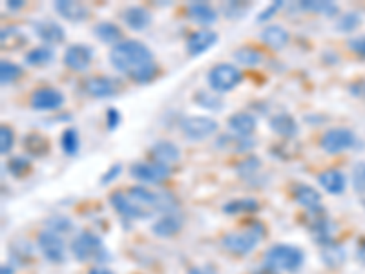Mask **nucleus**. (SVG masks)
Masks as SVG:
<instances>
[{"mask_svg":"<svg viewBox=\"0 0 365 274\" xmlns=\"http://www.w3.org/2000/svg\"><path fill=\"white\" fill-rule=\"evenodd\" d=\"M71 253L75 256V259L79 262H95L97 265H101L102 262H106L110 258V254L106 253L102 239L91 230H82L79 232V236L73 238L70 245Z\"/></svg>","mask_w":365,"mask_h":274,"instance_id":"nucleus-5","label":"nucleus"},{"mask_svg":"<svg viewBox=\"0 0 365 274\" xmlns=\"http://www.w3.org/2000/svg\"><path fill=\"white\" fill-rule=\"evenodd\" d=\"M360 24H362L360 15L355 13V11H349V13H344V15L338 19V22H336V30L341 31V33H350V31H355Z\"/></svg>","mask_w":365,"mask_h":274,"instance_id":"nucleus-39","label":"nucleus"},{"mask_svg":"<svg viewBox=\"0 0 365 274\" xmlns=\"http://www.w3.org/2000/svg\"><path fill=\"white\" fill-rule=\"evenodd\" d=\"M218 33L212 30H198L190 33V37L187 39V51L190 57L203 55L205 51H208L210 48L218 44Z\"/></svg>","mask_w":365,"mask_h":274,"instance_id":"nucleus-14","label":"nucleus"},{"mask_svg":"<svg viewBox=\"0 0 365 274\" xmlns=\"http://www.w3.org/2000/svg\"><path fill=\"white\" fill-rule=\"evenodd\" d=\"M218 121L207 116H188L181 121L182 134L190 141H203L218 132Z\"/></svg>","mask_w":365,"mask_h":274,"instance_id":"nucleus-7","label":"nucleus"},{"mask_svg":"<svg viewBox=\"0 0 365 274\" xmlns=\"http://www.w3.org/2000/svg\"><path fill=\"white\" fill-rule=\"evenodd\" d=\"M61 147L62 152L66 156H75L79 152V147H81V139H79V134H77L75 128H66L61 136Z\"/></svg>","mask_w":365,"mask_h":274,"instance_id":"nucleus-36","label":"nucleus"},{"mask_svg":"<svg viewBox=\"0 0 365 274\" xmlns=\"http://www.w3.org/2000/svg\"><path fill=\"white\" fill-rule=\"evenodd\" d=\"M269 127L274 134H278V136L285 137V139H292L298 134V122L289 113H276V116L270 117Z\"/></svg>","mask_w":365,"mask_h":274,"instance_id":"nucleus-24","label":"nucleus"},{"mask_svg":"<svg viewBox=\"0 0 365 274\" xmlns=\"http://www.w3.org/2000/svg\"><path fill=\"white\" fill-rule=\"evenodd\" d=\"M15 273V269H13V265H2V271H0V274H13Z\"/></svg>","mask_w":365,"mask_h":274,"instance_id":"nucleus-54","label":"nucleus"},{"mask_svg":"<svg viewBox=\"0 0 365 274\" xmlns=\"http://www.w3.org/2000/svg\"><path fill=\"white\" fill-rule=\"evenodd\" d=\"M234 61L239 62L241 66H258L263 61V53L252 46H241L234 51Z\"/></svg>","mask_w":365,"mask_h":274,"instance_id":"nucleus-31","label":"nucleus"},{"mask_svg":"<svg viewBox=\"0 0 365 274\" xmlns=\"http://www.w3.org/2000/svg\"><path fill=\"white\" fill-rule=\"evenodd\" d=\"M319 258L329 269H340L347 259V253H345L344 245H340L338 241H330L321 247Z\"/></svg>","mask_w":365,"mask_h":274,"instance_id":"nucleus-26","label":"nucleus"},{"mask_svg":"<svg viewBox=\"0 0 365 274\" xmlns=\"http://www.w3.org/2000/svg\"><path fill=\"white\" fill-rule=\"evenodd\" d=\"M347 46H349V50L353 51V53H356L358 57H364L365 59V35L353 37V39L347 42Z\"/></svg>","mask_w":365,"mask_h":274,"instance_id":"nucleus-44","label":"nucleus"},{"mask_svg":"<svg viewBox=\"0 0 365 274\" xmlns=\"http://www.w3.org/2000/svg\"><path fill=\"white\" fill-rule=\"evenodd\" d=\"M13 143H15V134H13V130H11L10 127L2 125V127H0V154H2V156L10 154L11 148H13Z\"/></svg>","mask_w":365,"mask_h":274,"instance_id":"nucleus-41","label":"nucleus"},{"mask_svg":"<svg viewBox=\"0 0 365 274\" xmlns=\"http://www.w3.org/2000/svg\"><path fill=\"white\" fill-rule=\"evenodd\" d=\"M207 81L210 88H212V91L225 93V91H232L239 82L243 81V73L234 64L223 62V64H216L212 70L208 71Z\"/></svg>","mask_w":365,"mask_h":274,"instance_id":"nucleus-6","label":"nucleus"},{"mask_svg":"<svg viewBox=\"0 0 365 274\" xmlns=\"http://www.w3.org/2000/svg\"><path fill=\"white\" fill-rule=\"evenodd\" d=\"M22 143H24V148L28 150V154L35 156V158H42V156L50 152V143L41 134H28L22 139Z\"/></svg>","mask_w":365,"mask_h":274,"instance_id":"nucleus-29","label":"nucleus"},{"mask_svg":"<svg viewBox=\"0 0 365 274\" xmlns=\"http://www.w3.org/2000/svg\"><path fill=\"white\" fill-rule=\"evenodd\" d=\"M121 172H122V165H121V163H113L112 167L108 168L106 172H104V176H102L101 185H108V183H112L113 179H115L117 176H119Z\"/></svg>","mask_w":365,"mask_h":274,"instance_id":"nucleus-48","label":"nucleus"},{"mask_svg":"<svg viewBox=\"0 0 365 274\" xmlns=\"http://www.w3.org/2000/svg\"><path fill=\"white\" fill-rule=\"evenodd\" d=\"M319 185L327 190L333 196H340L345 192V187H347V178L345 174L336 170V168H329V170H324V172L318 176Z\"/></svg>","mask_w":365,"mask_h":274,"instance_id":"nucleus-23","label":"nucleus"},{"mask_svg":"<svg viewBox=\"0 0 365 274\" xmlns=\"http://www.w3.org/2000/svg\"><path fill=\"white\" fill-rule=\"evenodd\" d=\"M31 163L28 158H22V156H17V158H11L8 163V170H10L11 176L15 178H24L26 174L30 172Z\"/></svg>","mask_w":365,"mask_h":274,"instance_id":"nucleus-40","label":"nucleus"},{"mask_svg":"<svg viewBox=\"0 0 365 274\" xmlns=\"http://www.w3.org/2000/svg\"><path fill=\"white\" fill-rule=\"evenodd\" d=\"M249 10H250L249 2H236V0H232V2H225V4L221 6L223 15L227 17V19H232V21H236V19H243V15Z\"/></svg>","mask_w":365,"mask_h":274,"instance_id":"nucleus-38","label":"nucleus"},{"mask_svg":"<svg viewBox=\"0 0 365 274\" xmlns=\"http://www.w3.org/2000/svg\"><path fill=\"white\" fill-rule=\"evenodd\" d=\"M37 247H39L42 256H44L48 262H51V264H62V262L66 259V245H64V239L61 238V234L51 232L48 228L39 234Z\"/></svg>","mask_w":365,"mask_h":274,"instance_id":"nucleus-9","label":"nucleus"},{"mask_svg":"<svg viewBox=\"0 0 365 274\" xmlns=\"http://www.w3.org/2000/svg\"><path fill=\"white\" fill-rule=\"evenodd\" d=\"M55 59V51L50 46H37L33 50L26 53V64L30 66H46Z\"/></svg>","mask_w":365,"mask_h":274,"instance_id":"nucleus-28","label":"nucleus"},{"mask_svg":"<svg viewBox=\"0 0 365 274\" xmlns=\"http://www.w3.org/2000/svg\"><path fill=\"white\" fill-rule=\"evenodd\" d=\"M228 128L232 130L236 136L239 137H250L254 132H256V128H258V121H256V117L249 112H238L230 116L228 119Z\"/></svg>","mask_w":365,"mask_h":274,"instance_id":"nucleus-22","label":"nucleus"},{"mask_svg":"<svg viewBox=\"0 0 365 274\" xmlns=\"http://www.w3.org/2000/svg\"><path fill=\"white\" fill-rule=\"evenodd\" d=\"M265 236V227L259 221H254L243 230H236V232L225 234L221 239V245L228 253L236 254V256H247L252 253L259 245V241Z\"/></svg>","mask_w":365,"mask_h":274,"instance_id":"nucleus-4","label":"nucleus"},{"mask_svg":"<svg viewBox=\"0 0 365 274\" xmlns=\"http://www.w3.org/2000/svg\"><path fill=\"white\" fill-rule=\"evenodd\" d=\"M130 176L147 185H161L172 176V168L159 163H133L130 167Z\"/></svg>","mask_w":365,"mask_h":274,"instance_id":"nucleus-8","label":"nucleus"},{"mask_svg":"<svg viewBox=\"0 0 365 274\" xmlns=\"http://www.w3.org/2000/svg\"><path fill=\"white\" fill-rule=\"evenodd\" d=\"M261 41H263V44L267 46V48H270V50L281 51L285 46L289 44L290 35L283 26L270 24L261 31Z\"/></svg>","mask_w":365,"mask_h":274,"instance_id":"nucleus-18","label":"nucleus"},{"mask_svg":"<svg viewBox=\"0 0 365 274\" xmlns=\"http://www.w3.org/2000/svg\"><path fill=\"white\" fill-rule=\"evenodd\" d=\"M218 147L225 148V150H234V152H247L254 147V141L250 137H239L232 134V136L219 137Z\"/></svg>","mask_w":365,"mask_h":274,"instance_id":"nucleus-30","label":"nucleus"},{"mask_svg":"<svg viewBox=\"0 0 365 274\" xmlns=\"http://www.w3.org/2000/svg\"><path fill=\"white\" fill-rule=\"evenodd\" d=\"M121 113L117 108H108L106 110V125L108 130H117V127L121 125Z\"/></svg>","mask_w":365,"mask_h":274,"instance_id":"nucleus-47","label":"nucleus"},{"mask_svg":"<svg viewBox=\"0 0 365 274\" xmlns=\"http://www.w3.org/2000/svg\"><path fill=\"white\" fill-rule=\"evenodd\" d=\"M110 203L127 219H148L158 212V192H150L144 187L128 188V192L115 190L110 196Z\"/></svg>","mask_w":365,"mask_h":274,"instance_id":"nucleus-2","label":"nucleus"},{"mask_svg":"<svg viewBox=\"0 0 365 274\" xmlns=\"http://www.w3.org/2000/svg\"><path fill=\"white\" fill-rule=\"evenodd\" d=\"M188 274H219V273L214 265L207 264V265H194V267L188 269Z\"/></svg>","mask_w":365,"mask_h":274,"instance_id":"nucleus-49","label":"nucleus"},{"mask_svg":"<svg viewBox=\"0 0 365 274\" xmlns=\"http://www.w3.org/2000/svg\"><path fill=\"white\" fill-rule=\"evenodd\" d=\"M281 8H283V2H281V0H276V2H272V4L267 6V8H265V10L259 13L258 22H267L270 17H274V13H276L278 10H281Z\"/></svg>","mask_w":365,"mask_h":274,"instance_id":"nucleus-46","label":"nucleus"},{"mask_svg":"<svg viewBox=\"0 0 365 274\" xmlns=\"http://www.w3.org/2000/svg\"><path fill=\"white\" fill-rule=\"evenodd\" d=\"M22 75H24V70L15 62L6 61V59L0 62V81H2V84H11L17 79H21Z\"/></svg>","mask_w":365,"mask_h":274,"instance_id":"nucleus-37","label":"nucleus"},{"mask_svg":"<svg viewBox=\"0 0 365 274\" xmlns=\"http://www.w3.org/2000/svg\"><path fill=\"white\" fill-rule=\"evenodd\" d=\"M187 15L190 21L201 26H210L218 21V11L208 2H190L187 6Z\"/></svg>","mask_w":365,"mask_h":274,"instance_id":"nucleus-20","label":"nucleus"},{"mask_svg":"<svg viewBox=\"0 0 365 274\" xmlns=\"http://www.w3.org/2000/svg\"><path fill=\"white\" fill-rule=\"evenodd\" d=\"M55 11L70 22H82L90 17L88 6L82 2H75V0H57Z\"/></svg>","mask_w":365,"mask_h":274,"instance_id":"nucleus-17","label":"nucleus"},{"mask_svg":"<svg viewBox=\"0 0 365 274\" xmlns=\"http://www.w3.org/2000/svg\"><path fill=\"white\" fill-rule=\"evenodd\" d=\"M356 258L362 265H365V238H362L358 244H356Z\"/></svg>","mask_w":365,"mask_h":274,"instance_id":"nucleus-50","label":"nucleus"},{"mask_svg":"<svg viewBox=\"0 0 365 274\" xmlns=\"http://www.w3.org/2000/svg\"><path fill=\"white\" fill-rule=\"evenodd\" d=\"M353 187L358 194H365V161H358L353 167Z\"/></svg>","mask_w":365,"mask_h":274,"instance_id":"nucleus-43","label":"nucleus"},{"mask_svg":"<svg viewBox=\"0 0 365 274\" xmlns=\"http://www.w3.org/2000/svg\"><path fill=\"white\" fill-rule=\"evenodd\" d=\"M292 198L296 203L305 207L312 214H324V205H321V194L315 187H310L307 183H296L290 188Z\"/></svg>","mask_w":365,"mask_h":274,"instance_id":"nucleus-12","label":"nucleus"},{"mask_svg":"<svg viewBox=\"0 0 365 274\" xmlns=\"http://www.w3.org/2000/svg\"><path fill=\"white\" fill-rule=\"evenodd\" d=\"M0 41H2V48L15 50V48L24 44L26 37L17 26H8V28H2V31H0Z\"/></svg>","mask_w":365,"mask_h":274,"instance_id":"nucleus-34","label":"nucleus"},{"mask_svg":"<svg viewBox=\"0 0 365 274\" xmlns=\"http://www.w3.org/2000/svg\"><path fill=\"white\" fill-rule=\"evenodd\" d=\"M256 274H278V273H276V271H272V269H269V267H263V269L259 271V273H256Z\"/></svg>","mask_w":365,"mask_h":274,"instance_id":"nucleus-55","label":"nucleus"},{"mask_svg":"<svg viewBox=\"0 0 365 274\" xmlns=\"http://www.w3.org/2000/svg\"><path fill=\"white\" fill-rule=\"evenodd\" d=\"M110 62L117 71L124 73L137 84H147L158 73V64L150 48L133 39L113 46L110 50Z\"/></svg>","mask_w":365,"mask_h":274,"instance_id":"nucleus-1","label":"nucleus"},{"mask_svg":"<svg viewBox=\"0 0 365 274\" xmlns=\"http://www.w3.org/2000/svg\"><path fill=\"white\" fill-rule=\"evenodd\" d=\"M33 30H35L37 37H39L42 42H46V44L57 46L66 41V31L55 21L35 22V24H33Z\"/></svg>","mask_w":365,"mask_h":274,"instance_id":"nucleus-15","label":"nucleus"},{"mask_svg":"<svg viewBox=\"0 0 365 274\" xmlns=\"http://www.w3.org/2000/svg\"><path fill=\"white\" fill-rule=\"evenodd\" d=\"M93 61V50L88 44H73L64 53V64L73 71H86Z\"/></svg>","mask_w":365,"mask_h":274,"instance_id":"nucleus-13","label":"nucleus"},{"mask_svg":"<svg viewBox=\"0 0 365 274\" xmlns=\"http://www.w3.org/2000/svg\"><path fill=\"white\" fill-rule=\"evenodd\" d=\"M93 35H95L101 42H104V44L112 46V48L119 44V42H122L121 28L117 24H113V22H108V21H102L99 22V24H95V28H93Z\"/></svg>","mask_w":365,"mask_h":274,"instance_id":"nucleus-27","label":"nucleus"},{"mask_svg":"<svg viewBox=\"0 0 365 274\" xmlns=\"http://www.w3.org/2000/svg\"><path fill=\"white\" fill-rule=\"evenodd\" d=\"M122 21L128 28L135 31H142L152 22V13L144 8V6H130L122 11Z\"/></svg>","mask_w":365,"mask_h":274,"instance_id":"nucleus-19","label":"nucleus"},{"mask_svg":"<svg viewBox=\"0 0 365 274\" xmlns=\"http://www.w3.org/2000/svg\"><path fill=\"white\" fill-rule=\"evenodd\" d=\"M48 230L57 234L62 232H70L71 228H73V223H71L70 218H64V216H55V218L48 219Z\"/></svg>","mask_w":365,"mask_h":274,"instance_id":"nucleus-42","label":"nucleus"},{"mask_svg":"<svg viewBox=\"0 0 365 274\" xmlns=\"http://www.w3.org/2000/svg\"><path fill=\"white\" fill-rule=\"evenodd\" d=\"M299 8L312 11V13H321L325 17H336L340 11L338 4L327 2V0H303V2H299Z\"/></svg>","mask_w":365,"mask_h":274,"instance_id":"nucleus-33","label":"nucleus"},{"mask_svg":"<svg viewBox=\"0 0 365 274\" xmlns=\"http://www.w3.org/2000/svg\"><path fill=\"white\" fill-rule=\"evenodd\" d=\"M194 101L198 102L199 107L201 108H207V110H210V112H219L221 110V99H219L214 91H208V90H199L196 95H194Z\"/></svg>","mask_w":365,"mask_h":274,"instance_id":"nucleus-35","label":"nucleus"},{"mask_svg":"<svg viewBox=\"0 0 365 274\" xmlns=\"http://www.w3.org/2000/svg\"><path fill=\"white\" fill-rule=\"evenodd\" d=\"M30 104L37 112H55L64 104V93L57 88H37L31 93Z\"/></svg>","mask_w":365,"mask_h":274,"instance_id":"nucleus-11","label":"nucleus"},{"mask_svg":"<svg viewBox=\"0 0 365 274\" xmlns=\"http://www.w3.org/2000/svg\"><path fill=\"white\" fill-rule=\"evenodd\" d=\"M259 210V203L258 199L254 198H241V199H234V201H228L223 207L225 214H252L258 212Z\"/></svg>","mask_w":365,"mask_h":274,"instance_id":"nucleus-32","label":"nucleus"},{"mask_svg":"<svg viewBox=\"0 0 365 274\" xmlns=\"http://www.w3.org/2000/svg\"><path fill=\"white\" fill-rule=\"evenodd\" d=\"M8 8L10 10H21V8H24V2L22 0H8Z\"/></svg>","mask_w":365,"mask_h":274,"instance_id":"nucleus-53","label":"nucleus"},{"mask_svg":"<svg viewBox=\"0 0 365 274\" xmlns=\"http://www.w3.org/2000/svg\"><path fill=\"white\" fill-rule=\"evenodd\" d=\"M259 158H249L247 161H243L241 165L238 167V172L241 174V176H249V174L256 172L259 168Z\"/></svg>","mask_w":365,"mask_h":274,"instance_id":"nucleus-45","label":"nucleus"},{"mask_svg":"<svg viewBox=\"0 0 365 274\" xmlns=\"http://www.w3.org/2000/svg\"><path fill=\"white\" fill-rule=\"evenodd\" d=\"M182 228V218L178 214H165L152 225V232L158 238H172Z\"/></svg>","mask_w":365,"mask_h":274,"instance_id":"nucleus-25","label":"nucleus"},{"mask_svg":"<svg viewBox=\"0 0 365 274\" xmlns=\"http://www.w3.org/2000/svg\"><path fill=\"white\" fill-rule=\"evenodd\" d=\"M150 156L153 158V161L159 163V165H174L178 163L181 158V152H179L178 145H174L172 141H158L150 150Z\"/></svg>","mask_w":365,"mask_h":274,"instance_id":"nucleus-21","label":"nucleus"},{"mask_svg":"<svg viewBox=\"0 0 365 274\" xmlns=\"http://www.w3.org/2000/svg\"><path fill=\"white\" fill-rule=\"evenodd\" d=\"M350 93L358 97H365V81H358L350 86Z\"/></svg>","mask_w":365,"mask_h":274,"instance_id":"nucleus-51","label":"nucleus"},{"mask_svg":"<svg viewBox=\"0 0 365 274\" xmlns=\"http://www.w3.org/2000/svg\"><path fill=\"white\" fill-rule=\"evenodd\" d=\"M84 91H86L90 97H95V99H106V97L115 95V82L110 79V77H88L84 81Z\"/></svg>","mask_w":365,"mask_h":274,"instance_id":"nucleus-16","label":"nucleus"},{"mask_svg":"<svg viewBox=\"0 0 365 274\" xmlns=\"http://www.w3.org/2000/svg\"><path fill=\"white\" fill-rule=\"evenodd\" d=\"M356 143L355 134L349 128H329L319 139V147L327 154H341Z\"/></svg>","mask_w":365,"mask_h":274,"instance_id":"nucleus-10","label":"nucleus"},{"mask_svg":"<svg viewBox=\"0 0 365 274\" xmlns=\"http://www.w3.org/2000/svg\"><path fill=\"white\" fill-rule=\"evenodd\" d=\"M88 274H115V273H113L110 267H104V265H93V267H90Z\"/></svg>","mask_w":365,"mask_h":274,"instance_id":"nucleus-52","label":"nucleus"},{"mask_svg":"<svg viewBox=\"0 0 365 274\" xmlns=\"http://www.w3.org/2000/svg\"><path fill=\"white\" fill-rule=\"evenodd\" d=\"M303 262V250L289 244L272 245L263 256V267H269L276 273H296L301 269Z\"/></svg>","mask_w":365,"mask_h":274,"instance_id":"nucleus-3","label":"nucleus"}]
</instances>
